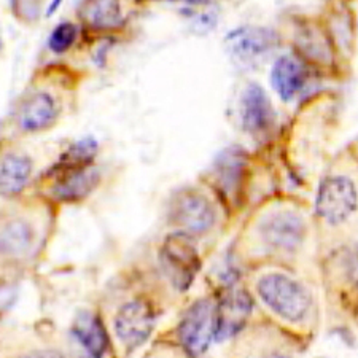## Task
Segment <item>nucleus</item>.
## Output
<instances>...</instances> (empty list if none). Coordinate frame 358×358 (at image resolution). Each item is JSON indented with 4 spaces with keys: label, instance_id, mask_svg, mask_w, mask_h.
<instances>
[{
    "label": "nucleus",
    "instance_id": "1",
    "mask_svg": "<svg viewBox=\"0 0 358 358\" xmlns=\"http://www.w3.org/2000/svg\"><path fill=\"white\" fill-rule=\"evenodd\" d=\"M262 301L284 320L298 323L310 310V294L299 282L279 273L263 275L257 284Z\"/></svg>",
    "mask_w": 358,
    "mask_h": 358
},
{
    "label": "nucleus",
    "instance_id": "2",
    "mask_svg": "<svg viewBox=\"0 0 358 358\" xmlns=\"http://www.w3.org/2000/svg\"><path fill=\"white\" fill-rule=\"evenodd\" d=\"M161 263L172 285L187 290L199 269V257L188 234L177 233L166 239L161 248Z\"/></svg>",
    "mask_w": 358,
    "mask_h": 358
},
{
    "label": "nucleus",
    "instance_id": "3",
    "mask_svg": "<svg viewBox=\"0 0 358 358\" xmlns=\"http://www.w3.org/2000/svg\"><path fill=\"white\" fill-rule=\"evenodd\" d=\"M358 206V194L354 182L348 177L333 176L320 183L315 199L319 217L330 224L348 220Z\"/></svg>",
    "mask_w": 358,
    "mask_h": 358
},
{
    "label": "nucleus",
    "instance_id": "4",
    "mask_svg": "<svg viewBox=\"0 0 358 358\" xmlns=\"http://www.w3.org/2000/svg\"><path fill=\"white\" fill-rule=\"evenodd\" d=\"M169 218L182 233L192 236L210 231L215 224L217 213L206 196L194 189H183L171 202Z\"/></svg>",
    "mask_w": 358,
    "mask_h": 358
},
{
    "label": "nucleus",
    "instance_id": "5",
    "mask_svg": "<svg viewBox=\"0 0 358 358\" xmlns=\"http://www.w3.org/2000/svg\"><path fill=\"white\" fill-rule=\"evenodd\" d=\"M217 334V310L209 299H199L178 325V338L192 355H201Z\"/></svg>",
    "mask_w": 358,
    "mask_h": 358
},
{
    "label": "nucleus",
    "instance_id": "6",
    "mask_svg": "<svg viewBox=\"0 0 358 358\" xmlns=\"http://www.w3.org/2000/svg\"><path fill=\"white\" fill-rule=\"evenodd\" d=\"M259 238L274 250L293 252L306 238V223L293 210H275L268 213L258 227Z\"/></svg>",
    "mask_w": 358,
    "mask_h": 358
},
{
    "label": "nucleus",
    "instance_id": "7",
    "mask_svg": "<svg viewBox=\"0 0 358 358\" xmlns=\"http://www.w3.org/2000/svg\"><path fill=\"white\" fill-rule=\"evenodd\" d=\"M155 325L152 308L143 301H129L115 317V333L128 349H134L145 341Z\"/></svg>",
    "mask_w": 358,
    "mask_h": 358
},
{
    "label": "nucleus",
    "instance_id": "8",
    "mask_svg": "<svg viewBox=\"0 0 358 358\" xmlns=\"http://www.w3.org/2000/svg\"><path fill=\"white\" fill-rule=\"evenodd\" d=\"M224 45L231 55L241 61H252L275 48L277 36L264 27H239L229 32Z\"/></svg>",
    "mask_w": 358,
    "mask_h": 358
},
{
    "label": "nucleus",
    "instance_id": "9",
    "mask_svg": "<svg viewBox=\"0 0 358 358\" xmlns=\"http://www.w3.org/2000/svg\"><path fill=\"white\" fill-rule=\"evenodd\" d=\"M274 108L259 85H248L242 99V123L253 136L264 134L274 124Z\"/></svg>",
    "mask_w": 358,
    "mask_h": 358
},
{
    "label": "nucleus",
    "instance_id": "10",
    "mask_svg": "<svg viewBox=\"0 0 358 358\" xmlns=\"http://www.w3.org/2000/svg\"><path fill=\"white\" fill-rule=\"evenodd\" d=\"M59 107L56 101L46 92H36L24 101L20 113V128L26 132H38L51 128L56 123Z\"/></svg>",
    "mask_w": 358,
    "mask_h": 358
},
{
    "label": "nucleus",
    "instance_id": "11",
    "mask_svg": "<svg viewBox=\"0 0 358 358\" xmlns=\"http://www.w3.org/2000/svg\"><path fill=\"white\" fill-rule=\"evenodd\" d=\"M78 16L92 31H113L124 22L120 0H83Z\"/></svg>",
    "mask_w": 358,
    "mask_h": 358
},
{
    "label": "nucleus",
    "instance_id": "12",
    "mask_svg": "<svg viewBox=\"0 0 358 358\" xmlns=\"http://www.w3.org/2000/svg\"><path fill=\"white\" fill-rule=\"evenodd\" d=\"M72 336L88 358H101L106 352V330L94 314L80 313L72 325Z\"/></svg>",
    "mask_w": 358,
    "mask_h": 358
},
{
    "label": "nucleus",
    "instance_id": "13",
    "mask_svg": "<svg viewBox=\"0 0 358 358\" xmlns=\"http://www.w3.org/2000/svg\"><path fill=\"white\" fill-rule=\"evenodd\" d=\"M306 82L303 66L290 56L277 59L271 71V83L282 101H292L298 94Z\"/></svg>",
    "mask_w": 358,
    "mask_h": 358
},
{
    "label": "nucleus",
    "instance_id": "14",
    "mask_svg": "<svg viewBox=\"0 0 358 358\" xmlns=\"http://www.w3.org/2000/svg\"><path fill=\"white\" fill-rule=\"evenodd\" d=\"M250 299L245 293L233 292L223 299L220 309L217 310V334L218 339L229 338L239 330L250 313Z\"/></svg>",
    "mask_w": 358,
    "mask_h": 358
},
{
    "label": "nucleus",
    "instance_id": "15",
    "mask_svg": "<svg viewBox=\"0 0 358 358\" xmlns=\"http://www.w3.org/2000/svg\"><path fill=\"white\" fill-rule=\"evenodd\" d=\"M97 183H99V172L91 169V167H85V169L72 171L59 176L53 193L57 199L73 202L86 198L96 188Z\"/></svg>",
    "mask_w": 358,
    "mask_h": 358
},
{
    "label": "nucleus",
    "instance_id": "16",
    "mask_svg": "<svg viewBox=\"0 0 358 358\" xmlns=\"http://www.w3.org/2000/svg\"><path fill=\"white\" fill-rule=\"evenodd\" d=\"M31 161L21 155H5L2 159V194L20 193L31 177Z\"/></svg>",
    "mask_w": 358,
    "mask_h": 358
},
{
    "label": "nucleus",
    "instance_id": "17",
    "mask_svg": "<svg viewBox=\"0 0 358 358\" xmlns=\"http://www.w3.org/2000/svg\"><path fill=\"white\" fill-rule=\"evenodd\" d=\"M34 242V231L24 220H11L2 229V252L5 255L20 257L29 252Z\"/></svg>",
    "mask_w": 358,
    "mask_h": 358
},
{
    "label": "nucleus",
    "instance_id": "18",
    "mask_svg": "<svg viewBox=\"0 0 358 358\" xmlns=\"http://www.w3.org/2000/svg\"><path fill=\"white\" fill-rule=\"evenodd\" d=\"M242 167H244L242 155L239 152H236V150H228V152H224L222 155V158L218 159L217 163L218 180L222 182L223 187L234 189L239 183Z\"/></svg>",
    "mask_w": 358,
    "mask_h": 358
},
{
    "label": "nucleus",
    "instance_id": "19",
    "mask_svg": "<svg viewBox=\"0 0 358 358\" xmlns=\"http://www.w3.org/2000/svg\"><path fill=\"white\" fill-rule=\"evenodd\" d=\"M77 40V26L72 22H61L55 27V31L51 32L48 45L53 53H66Z\"/></svg>",
    "mask_w": 358,
    "mask_h": 358
},
{
    "label": "nucleus",
    "instance_id": "20",
    "mask_svg": "<svg viewBox=\"0 0 358 358\" xmlns=\"http://www.w3.org/2000/svg\"><path fill=\"white\" fill-rule=\"evenodd\" d=\"M43 0H11L13 15L22 22L37 21L42 13Z\"/></svg>",
    "mask_w": 358,
    "mask_h": 358
},
{
    "label": "nucleus",
    "instance_id": "21",
    "mask_svg": "<svg viewBox=\"0 0 358 358\" xmlns=\"http://www.w3.org/2000/svg\"><path fill=\"white\" fill-rule=\"evenodd\" d=\"M22 358H62V357L55 350H42V352H32V354H27Z\"/></svg>",
    "mask_w": 358,
    "mask_h": 358
},
{
    "label": "nucleus",
    "instance_id": "22",
    "mask_svg": "<svg viewBox=\"0 0 358 358\" xmlns=\"http://www.w3.org/2000/svg\"><path fill=\"white\" fill-rule=\"evenodd\" d=\"M61 2H62V0H53V2H51V5L48 7V16L55 13V11L57 10V7H59V5H61Z\"/></svg>",
    "mask_w": 358,
    "mask_h": 358
}]
</instances>
